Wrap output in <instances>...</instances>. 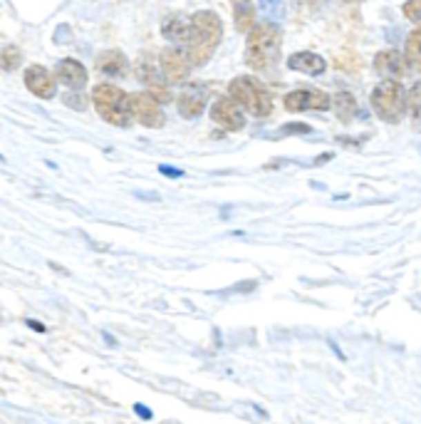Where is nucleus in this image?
I'll list each match as a JSON object with an SVG mask.
<instances>
[{
	"instance_id": "nucleus-1",
	"label": "nucleus",
	"mask_w": 421,
	"mask_h": 424,
	"mask_svg": "<svg viewBox=\"0 0 421 424\" xmlns=\"http://www.w3.org/2000/svg\"><path fill=\"white\" fill-rule=\"evenodd\" d=\"M223 37V25L218 20L216 12L204 10L196 12L191 18V37H188V57L191 65H206L210 60V55L216 52L218 43Z\"/></svg>"
},
{
	"instance_id": "nucleus-2",
	"label": "nucleus",
	"mask_w": 421,
	"mask_h": 424,
	"mask_svg": "<svg viewBox=\"0 0 421 424\" xmlns=\"http://www.w3.org/2000/svg\"><path fill=\"white\" fill-rule=\"evenodd\" d=\"M280 45H283V35L275 23H260L248 32L246 45V62L253 70H268L275 65L277 55H280Z\"/></svg>"
},
{
	"instance_id": "nucleus-3",
	"label": "nucleus",
	"mask_w": 421,
	"mask_h": 424,
	"mask_svg": "<svg viewBox=\"0 0 421 424\" xmlns=\"http://www.w3.org/2000/svg\"><path fill=\"white\" fill-rule=\"evenodd\" d=\"M92 102H95L97 112L104 122L115 124V127H126L132 122V112H129V95L121 92L119 87L102 82L92 90Z\"/></svg>"
},
{
	"instance_id": "nucleus-4",
	"label": "nucleus",
	"mask_w": 421,
	"mask_h": 424,
	"mask_svg": "<svg viewBox=\"0 0 421 424\" xmlns=\"http://www.w3.org/2000/svg\"><path fill=\"white\" fill-rule=\"evenodd\" d=\"M228 95L253 117H268L273 109L271 92L253 77H235L228 85Z\"/></svg>"
},
{
	"instance_id": "nucleus-5",
	"label": "nucleus",
	"mask_w": 421,
	"mask_h": 424,
	"mask_svg": "<svg viewBox=\"0 0 421 424\" xmlns=\"http://www.w3.org/2000/svg\"><path fill=\"white\" fill-rule=\"evenodd\" d=\"M372 107L379 119L389 122V124H397L402 119L404 109H407V92L402 90L399 79H384L382 85L374 87Z\"/></svg>"
},
{
	"instance_id": "nucleus-6",
	"label": "nucleus",
	"mask_w": 421,
	"mask_h": 424,
	"mask_svg": "<svg viewBox=\"0 0 421 424\" xmlns=\"http://www.w3.org/2000/svg\"><path fill=\"white\" fill-rule=\"evenodd\" d=\"M129 112L132 119L144 124V127H164V112L159 107V99H154L149 92H134L129 95Z\"/></svg>"
},
{
	"instance_id": "nucleus-7",
	"label": "nucleus",
	"mask_w": 421,
	"mask_h": 424,
	"mask_svg": "<svg viewBox=\"0 0 421 424\" xmlns=\"http://www.w3.org/2000/svg\"><path fill=\"white\" fill-rule=\"evenodd\" d=\"M134 73H137V79L139 82H144L146 90L154 99L159 102H168L171 99V92H168L166 77H161V73L157 70V65L149 60V57H139L137 65H134Z\"/></svg>"
},
{
	"instance_id": "nucleus-8",
	"label": "nucleus",
	"mask_w": 421,
	"mask_h": 424,
	"mask_svg": "<svg viewBox=\"0 0 421 424\" xmlns=\"http://www.w3.org/2000/svg\"><path fill=\"white\" fill-rule=\"evenodd\" d=\"M25 87L28 92H32L37 99H52L57 95V75H52L48 67L42 65H30L23 75Z\"/></svg>"
},
{
	"instance_id": "nucleus-9",
	"label": "nucleus",
	"mask_w": 421,
	"mask_h": 424,
	"mask_svg": "<svg viewBox=\"0 0 421 424\" xmlns=\"http://www.w3.org/2000/svg\"><path fill=\"white\" fill-rule=\"evenodd\" d=\"M210 119L221 124L223 129H228V132H241L246 127V117H243L241 107H238V102L233 97L216 99L213 107H210Z\"/></svg>"
},
{
	"instance_id": "nucleus-10",
	"label": "nucleus",
	"mask_w": 421,
	"mask_h": 424,
	"mask_svg": "<svg viewBox=\"0 0 421 424\" xmlns=\"http://www.w3.org/2000/svg\"><path fill=\"white\" fill-rule=\"evenodd\" d=\"M332 99L327 97L322 90H310V87H302V90H293L290 95H285V109L290 112H305V109H330Z\"/></svg>"
},
{
	"instance_id": "nucleus-11",
	"label": "nucleus",
	"mask_w": 421,
	"mask_h": 424,
	"mask_svg": "<svg viewBox=\"0 0 421 424\" xmlns=\"http://www.w3.org/2000/svg\"><path fill=\"white\" fill-rule=\"evenodd\" d=\"M159 62H161V73L168 82H181V79L188 77L191 57L181 48H166L161 52V57H159Z\"/></svg>"
},
{
	"instance_id": "nucleus-12",
	"label": "nucleus",
	"mask_w": 421,
	"mask_h": 424,
	"mask_svg": "<svg viewBox=\"0 0 421 424\" xmlns=\"http://www.w3.org/2000/svg\"><path fill=\"white\" fill-rule=\"evenodd\" d=\"M374 70L389 79H402L409 70V60H407V55H399L397 50H384L374 57Z\"/></svg>"
},
{
	"instance_id": "nucleus-13",
	"label": "nucleus",
	"mask_w": 421,
	"mask_h": 424,
	"mask_svg": "<svg viewBox=\"0 0 421 424\" xmlns=\"http://www.w3.org/2000/svg\"><path fill=\"white\" fill-rule=\"evenodd\" d=\"M57 79H60L62 85L70 87V90H82L87 85V70L79 60L75 57H65V60L57 62V70H55Z\"/></svg>"
},
{
	"instance_id": "nucleus-14",
	"label": "nucleus",
	"mask_w": 421,
	"mask_h": 424,
	"mask_svg": "<svg viewBox=\"0 0 421 424\" xmlns=\"http://www.w3.org/2000/svg\"><path fill=\"white\" fill-rule=\"evenodd\" d=\"M206 90L199 85H188L186 90H181V97H179V115L186 117V119H193V117H199L206 107Z\"/></svg>"
},
{
	"instance_id": "nucleus-15",
	"label": "nucleus",
	"mask_w": 421,
	"mask_h": 424,
	"mask_svg": "<svg viewBox=\"0 0 421 424\" xmlns=\"http://www.w3.org/2000/svg\"><path fill=\"white\" fill-rule=\"evenodd\" d=\"M97 70L109 77H124L129 73V60L124 57L121 50H104V52L97 55Z\"/></svg>"
},
{
	"instance_id": "nucleus-16",
	"label": "nucleus",
	"mask_w": 421,
	"mask_h": 424,
	"mask_svg": "<svg viewBox=\"0 0 421 424\" xmlns=\"http://www.w3.org/2000/svg\"><path fill=\"white\" fill-rule=\"evenodd\" d=\"M288 67L302 75H310V77H317V75L325 73L327 62L315 52H295L288 57Z\"/></svg>"
},
{
	"instance_id": "nucleus-17",
	"label": "nucleus",
	"mask_w": 421,
	"mask_h": 424,
	"mask_svg": "<svg viewBox=\"0 0 421 424\" xmlns=\"http://www.w3.org/2000/svg\"><path fill=\"white\" fill-rule=\"evenodd\" d=\"M161 35L166 40H171V43H188V37H191V20H186L181 12L168 15L161 23Z\"/></svg>"
},
{
	"instance_id": "nucleus-18",
	"label": "nucleus",
	"mask_w": 421,
	"mask_h": 424,
	"mask_svg": "<svg viewBox=\"0 0 421 424\" xmlns=\"http://www.w3.org/2000/svg\"><path fill=\"white\" fill-rule=\"evenodd\" d=\"M233 15H235V30L248 35L255 28V8L251 0H233Z\"/></svg>"
},
{
	"instance_id": "nucleus-19",
	"label": "nucleus",
	"mask_w": 421,
	"mask_h": 424,
	"mask_svg": "<svg viewBox=\"0 0 421 424\" xmlns=\"http://www.w3.org/2000/svg\"><path fill=\"white\" fill-rule=\"evenodd\" d=\"M335 112L342 122L355 119V115L360 112V104H357L355 95H349V92H340V95L335 97Z\"/></svg>"
},
{
	"instance_id": "nucleus-20",
	"label": "nucleus",
	"mask_w": 421,
	"mask_h": 424,
	"mask_svg": "<svg viewBox=\"0 0 421 424\" xmlns=\"http://www.w3.org/2000/svg\"><path fill=\"white\" fill-rule=\"evenodd\" d=\"M258 6H260V12H263V15L271 20V23H277V20L285 18L283 0H258Z\"/></svg>"
},
{
	"instance_id": "nucleus-21",
	"label": "nucleus",
	"mask_w": 421,
	"mask_h": 424,
	"mask_svg": "<svg viewBox=\"0 0 421 424\" xmlns=\"http://www.w3.org/2000/svg\"><path fill=\"white\" fill-rule=\"evenodd\" d=\"M20 60H23V55H20V50L15 48V45H8V48L0 50V67H3L6 73H12V70L20 65Z\"/></svg>"
},
{
	"instance_id": "nucleus-22",
	"label": "nucleus",
	"mask_w": 421,
	"mask_h": 424,
	"mask_svg": "<svg viewBox=\"0 0 421 424\" xmlns=\"http://www.w3.org/2000/svg\"><path fill=\"white\" fill-rule=\"evenodd\" d=\"M407 60L421 65V28L407 37Z\"/></svg>"
},
{
	"instance_id": "nucleus-23",
	"label": "nucleus",
	"mask_w": 421,
	"mask_h": 424,
	"mask_svg": "<svg viewBox=\"0 0 421 424\" xmlns=\"http://www.w3.org/2000/svg\"><path fill=\"white\" fill-rule=\"evenodd\" d=\"M407 107H409V112L414 117L421 115V82L411 85V90L407 92Z\"/></svg>"
},
{
	"instance_id": "nucleus-24",
	"label": "nucleus",
	"mask_w": 421,
	"mask_h": 424,
	"mask_svg": "<svg viewBox=\"0 0 421 424\" xmlns=\"http://www.w3.org/2000/svg\"><path fill=\"white\" fill-rule=\"evenodd\" d=\"M404 15L421 28V0H407L404 3Z\"/></svg>"
},
{
	"instance_id": "nucleus-25",
	"label": "nucleus",
	"mask_w": 421,
	"mask_h": 424,
	"mask_svg": "<svg viewBox=\"0 0 421 424\" xmlns=\"http://www.w3.org/2000/svg\"><path fill=\"white\" fill-rule=\"evenodd\" d=\"M65 104H70V107H75V109H84L87 107V99H84V95H79V92L75 90V95L72 92L65 95Z\"/></svg>"
},
{
	"instance_id": "nucleus-26",
	"label": "nucleus",
	"mask_w": 421,
	"mask_h": 424,
	"mask_svg": "<svg viewBox=\"0 0 421 424\" xmlns=\"http://www.w3.org/2000/svg\"><path fill=\"white\" fill-rule=\"evenodd\" d=\"M159 171H161V174H166L168 179H179V176H184V171L174 169V166H159Z\"/></svg>"
},
{
	"instance_id": "nucleus-27",
	"label": "nucleus",
	"mask_w": 421,
	"mask_h": 424,
	"mask_svg": "<svg viewBox=\"0 0 421 424\" xmlns=\"http://www.w3.org/2000/svg\"><path fill=\"white\" fill-rule=\"evenodd\" d=\"M134 412H137L141 419H151V417H154V412H151L149 407H144V405H134Z\"/></svg>"
},
{
	"instance_id": "nucleus-28",
	"label": "nucleus",
	"mask_w": 421,
	"mask_h": 424,
	"mask_svg": "<svg viewBox=\"0 0 421 424\" xmlns=\"http://www.w3.org/2000/svg\"><path fill=\"white\" fill-rule=\"evenodd\" d=\"M283 132H302V134H307V132H310V127H307V124H288V127H283Z\"/></svg>"
},
{
	"instance_id": "nucleus-29",
	"label": "nucleus",
	"mask_w": 421,
	"mask_h": 424,
	"mask_svg": "<svg viewBox=\"0 0 421 424\" xmlns=\"http://www.w3.org/2000/svg\"><path fill=\"white\" fill-rule=\"evenodd\" d=\"M28 325H30L32 330H37V333H45V325H42V322H37V320H28Z\"/></svg>"
},
{
	"instance_id": "nucleus-30",
	"label": "nucleus",
	"mask_w": 421,
	"mask_h": 424,
	"mask_svg": "<svg viewBox=\"0 0 421 424\" xmlns=\"http://www.w3.org/2000/svg\"><path fill=\"white\" fill-rule=\"evenodd\" d=\"M416 67H419V70H421V65H416Z\"/></svg>"
}]
</instances>
